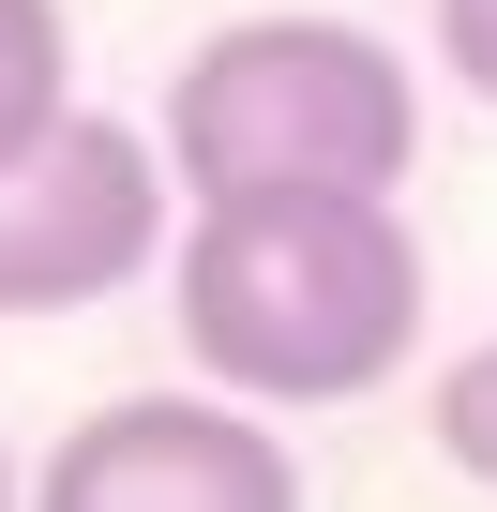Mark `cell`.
Returning <instances> with one entry per match:
<instances>
[{"mask_svg": "<svg viewBox=\"0 0 497 512\" xmlns=\"http://www.w3.org/2000/svg\"><path fill=\"white\" fill-rule=\"evenodd\" d=\"M181 347L257 407H347L422 347V241L392 226V196H347V181L196 196Z\"/></svg>", "mask_w": 497, "mask_h": 512, "instance_id": "obj_1", "label": "cell"}, {"mask_svg": "<svg viewBox=\"0 0 497 512\" xmlns=\"http://www.w3.org/2000/svg\"><path fill=\"white\" fill-rule=\"evenodd\" d=\"M166 151H181V196H287V181L392 196L422 151V91L347 16H241L181 61Z\"/></svg>", "mask_w": 497, "mask_h": 512, "instance_id": "obj_2", "label": "cell"}, {"mask_svg": "<svg viewBox=\"0 0 497 512\" xmlns=\"http://www.w3.org/2000/svg\"><path fill=\"white\" fill-rule=\"evenodd\" d=\"M0 512H16V467H0Z\"/></svg>", "mask_w": 497, "mask_h": 512, "instance_id": "obj_8", "label": "cell"}, {"mask_svg": "<svg viewBox=\"0 0 497 512\" xmlns=\"http://www.w3.org/2000/svg\"><path fill=\"white\" fill-rule=\"evenodd\" d=\"M76 121V31H61V0H0V166H16L31 136Z\"/></svg>", "mask_w": 497, "mask_h": 512, "instance_id": "obj_5", "label": "cell"}, {"mask_svg": "<svg viewBox=\"0 0 497 512\" xmlns=\"http://www.w3.org/2000/svg\"><path fill=\"white\" fill-rule=\"evenodd\" d=\"M31 512H302V467L241 407H91L46 452Z\"/></svg>", "mask_w": 497, "mask_h": 512, "instance_id": "obj_4", "label": "cell"}, {"mask_svg": "<svg viewBox=\"0 0 497 512\" xmlns=\"http://www.w3.org/2000/svg\"><path fill=\"white\" fill-rule=\"evenodd\" d=\"M151 241H166L151 136H121V121L76 106L61 136H31L16 166H0V317H76V302L136 287Z\"/></svg>", "mask_w": 497, "mask_h": 512, "instance_id": "obj_3", "label": "cell"}, {"mask_svg": "<svg viewBox=\"0 0 497 512\" xmlns=\"http://www.w3.org/2000/svg\"><path fill=\"white\" fill-rule=\"evenodd\" d=\"M437 452H452L467 482H497V347H467V362L437 377Z\"/></svg>", "mask_w": 497, "mask_h": 512, "instance_id": "obj_6", "label": "cell"}, {"mask_svg": "<svg viewBox=\"0 0 497 512\" xmlns=\"http://www.w3.org/2000/svg\"><path fill=\"white\" fill-rule=\"evenodd\" d=\"M437 61H452V76L497 106V0H437Z\"/></svg>", "mask_w": 497, "mask_h": 512, "instance_id": "obj_7", "label": "cell"}]
</instances>
